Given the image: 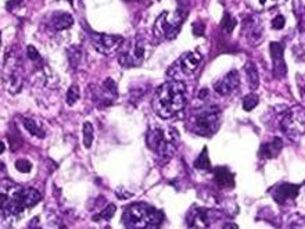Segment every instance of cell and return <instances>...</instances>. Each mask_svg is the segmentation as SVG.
<instances>
[{"label": "cell", "instance_id": "1", "mask_svg": "<svg viewBox=\"0 0 305 229\" xmlns=\"http://www.w3.org/2000/svg\"><path fill=\"white\" fill-rule=\"evenodd\" d=\"M186 107V85L182 81H169L160 85L153 96V110L162 120L179 115Z\"/></svg>", "mask_w": 305, "mask_h": 229}, {"label": "cell", "instance_id": "2", "mask_svg": "<svg viewBox=\"0 0 305 229\" xmlns=\"http://www.w3.org/2000/svg\"><path fill=\"white\" fill-rule=\"evenodd\" d=\"M122 221L128 229H158L164 221V214L146 203H135L126 208Z\"/></svg>", "mask_w": 305, "mask_h": 229}, {"label": "cell", "instance_id": "3", "mask_svg": "<svg viewBox=\"0 0 305 229\" xmlns=\"http://www.w3.org/2000/svg\"><path fill=\"white\" fill-rule=\"evenodd\" d=\"M146 143L150 150L157 153L164 160H169L179 145V132L172 127L156 125L149 129Z\"/></svg>", "mask_w": 305, "mask_h": 229}, {"label": "cell", "instance_id": "4", "mask_svg": "<svg viewBox=\"0 0 305 229\" xmlns=\"http://www.w3.org/2000/svg\"><path fill=\"white\" fill-rule=\"evenodd\" d=\"M30 207L25 199V189L9 181H0V214L5 217H18Z\"/></svg>", "mask_w": 305, "mask_h": 229}, {"label": "cell", "instance_id": "5", "mask_svg": "<svg viewBox=\"0 0 305 229\" xmlns=\"http://www.w3.org/2000/svg\"><path fill=\"white\" fill-rule=\"evenodd\" d=\"M221 125V111L216 106H207L196 110L190 117L189 127L200 136H212Z\"/></svg>", "mask_w": 305, "mask_h": 229}, {"label": "cell", "instance_id": "6", "mask_svg": "<svg viewBox=\"0 0 305 229\" xmlns=\"http://www.w3.org/2000/svg\"><path fill=\"white\" fill-rule=\"evenodd\" d=\"M185 16L180 12H164L154 23V35L161 41H172L179 34Z\"/></svg>", "mask_w": 305, "mask_h": 229}, {"label": "cell", "instance_id": "7", "mask_svg": "<svg viewBox=\"0 0 305 229\" xmlns=\"http://www.w3.org/2000/svg\"><path fill=\"white\" fill-rule=\"evenodd\" d=\"M3 82L7 91L13 95H17L23 88V67L14 50L7 53L3 67Z\"/></svg>", "mask_w": 305, "mask_h": 229}, {"label": "cell", "instance_id": "8", "mask_svg": "<svg viewBox=\"0 0 305 229\" xmlns=\"http://www.w3.org/2000/svg\"><path fill=\"white\" fill-rule=\"evenodd\" d=\"M280 127L283 133L291 139H298L305 135V109L301 106H294L288 109L283 118Z\"/></svg>", "mask_w": 305, "mask_h": 229}, {"label": "cell", "instance_id": "9", "mask_svg": "<svg viewBox=\"0 0 305 229\" xmlns=\"http://www.w3.org/2000/svg\"><path fill=\"white\" fill-rule=\"evenodd\" d=\"M201 61H203V56L198 52H186L180 56L179 60L174 63L168 70V77L175 78V81L192 77L193 74L197 71Z\"/></svg>", "mask_w": 305, "mask_h": 229}, {"label": "cell", "instance_id": "10", "mask_svg": "<svg viewBox=\"0 0 305 229\" xmlns=\"http://www.w3.org/2000/svg\"><path fill=\"white\" fill-rule=\"evenodd\" d=\"M147 53H149L147 39L138 35L135 41H132L129 48L125 49L120 56V64L124 67H138L147 57Z\"/></svg>", "mask_w": 305, "mask_h": 229}, {"label": "cell", "instance_id": "11", "mask_svg": "<svg viewBox=\"0 0 305 229\" xmlns=\"http://www.w3.org/2000/svg\"><path fill=\"white\" fill-rule=\"evenodd\" d=\"M90 41L97 52H100L103 55H113L124 45V38L120 35L99 34L93 31H90Z\"/></svg>", "mask_w": 305, "mask_h": 229}, {"label": "cell", "instance_id": "12", "mask_svg": "<svg viewBox=\"0 0 305 229\" xmlns=\"http://www.w3.org/2000/svg\"><path fill=\"white\" fill-rule=\"evenodd\" d=\"M92 89H93L92 97L99 106H110V104H113L114 100L118 96L117 84L110 78L106 79L102 85L92 86Z\"/></svg>", "mask_w": 305, "mask_h": 229}, {"label": "cell", "instance_id": "13", "mask_svg": "<svg viewBox=\"0 0 305 229\" xmlns=\"http://www.w3.org/2000/svg\"><path fill=\"white\" fill-rule=\"evenodd\" d=\"M187 229H207L209 225V211L201 207H193L186 217Z\"/></svg>", "mask_w": 305, "mask_h": 229}, {"label": "cell", "instance_id": "14", "mask_svg": "<svg viewBox=\"0 0 305 229\" xmlns=\"http://www.w3.org/2000/svg\"><path fill=\"white\" fill-rule=\"evenodd\" d=\"M240 85L239 73L236 70H232L230 73H227L222 79L214 84V89L216 93H219L221 96H227L230 93H233Z\"/></svg>", "mask_w": 305, "mask_h": 229}, {"label": "cell", "instance_id": "15", "mask_svg": "<svg viewBox=\"0 0 305 229\" xmlns=\"http://www.w3.org/2000/svg\"><path fill=\"white\" fill-rule=\"evenodd\" d=\"M299 187H301L299 185H294V183H281L273 189L272 193L273 200L279 204H286L298 196Z\"/></svg>", "mask_w": 305, "mask_h": 229}, {"label": "cell", "instance_id": "16", "mask_svg": "<svg viewBox=\"0 0 305 229\" xmlns=\"http://www.w3.org/2000/svg\"><path fill=\"white\" fill-rule=\"evenodd\" d=\"M243 34H245L247 37V41L250 45L252 46H257L259 43L262 42V37H263V30L262 25H261V21L258 19H248L243 24Z\"/></svg>", "mask_w": 305, "mask_h": 229}, {"label": "cell", "instance_id": "17", "mask_svg": "<svg viewBox=\"0 0 305 229\" xmlns=\"http://www.w3.org/2000/svg\"><path fill=\"white\" fill-rule=\"evenodd\" d=\"M270 57L273 63V73L277 78H283L286 75V63L283 60V45L277 42L270 43Z\"/></svg>", "mask_w": 305, "mask_h": 229}, {"label": "cell", "instance_id": "18", "mask_svg": "<svg viewBox=\"0 0 305 229\" xmlns=\"http://www.w3.org/2000/svg\"><path fill=\"white\" fill-rule=\"evenodd\" d=\"M59 218L53 212H43L32 218L28 223V229H59Z\"/></svg>", "mask_w": 305, "mask_h": 229}, {"label": "cell", "instance_id": "19", "mask_svg": "<svg viewBox=\"0 0 305 229\" xmlns=\"http://www.w3.org/2000/svg\"><path fill=\"white\" fill-rule=\"evenodd\" d=\"M214 181L219 187H233L234 186V175L226 168V167H216L214 174Z\"/></svg>", "mask_w": 305, "mask_h": 229}, {"label": "cell", "instance_id": "20", "mask_svg": "<svg viewBox=\"0 0 305 229\" xmlns=\"http://www.w3.org/2000/svg\"><path fill=\"white\" fill-rule=\"evenodd\" d=\"M281 147H283V140L280 138H275L268 143H263L259 150V156L262 158H275L279 153H280Z\"/></svg>", "mask_w": 305, "mask_h": 229}, {"label": "cell", "instance_id": "21", "mask_svg": "<svg viewBox=\"0 0 305 229\" xmlns=\"http://www.w3.org/2000/svg\"><path fill=\"white\" fill-rule=\"evenodd\" d=\"M23 124H24L25 129H27L31 135L36 136V138L43 139L45 136H46V131H45V128H43L42 124L36 120V118L24 117V118H23Z\"/></svg>", "mask_w": 305, "mask_h": 229}, {"label": "cell", "instance_id": "22", "mask_svg": "<svg viewBox=\"0 0 305 229\" xmlns=\"http://www.w3.org/2000/svg\"><path fill=\"white\" fill-rule=\"evenodd\" d=\"M286 0H247V5L254 12H266L276 6L283 5Z\"/></svg>", "mask_w": 305, "mask_h": 229}, {"label": "cell", "instance_id": "23", "mask_svg": "<svg viewBox=\"0 0 305 229\" xmlns=\"http://www.w3.org/2000/svg\"><path fill=\"white\" fill-rule=\"evenodd\" d=\"M72 24H74V19H72V16L67 14V13L59 14V16H56L52 20V27L56 31L68 30L70 27H72Z\"/></svg>", "mask_w": 305, "mask_h": 229}, {"label": "cell", "instance_id": "24", "mask_svg": "<svg viewBox=\"0 0 305 229\" xmlns=\"http://www.w3.org/2000/svg\"><path fill=\"white\" fill-rule=\"evenodd\" d=\"M244 71L245 75H247V81H248V85L251 86V89H257L259 86V75H258L257 67L252 61H248L244 66Z\"/></svg>", "mask_w": 305, "mask_h": 229}, {"label": "cell", "instance_id": "25", "mask_svg": "<svg viewBox=\"0 0 305 229\" xmlns=\"http://www.w3.org/2000/svg\"><path fill=\"white\" fill-rule=\"evenodd\" d=\"M93 138H95V128L92 125V122L86 121L84 124V145L86 149H90V146L93 143Z\"/></svg>", "mask_w": 305, "mask_h": 229}, {"label": "cell", "instance_id": "26", "mask_svg": "<svg viewBox=\"0 0 305 229\" xmlns=\"http://www.w3.org/2000/svg\"><path fill=\"white\" fill-rule=\"evenodd\" d=\"M194 167L197 169H205V171H209V169H211V163H209L207 147H204L203 151L200 153V156L197 157V160H196V163H194Z\"/></svg>", "mask_w": 305, "mask_h": 229}, {"label": "cell", "instance_id": "27", "mask_svg": "<svg viewBox=\"0 0 305 229\" xmlns=\"http://www.w3.org/2000/svg\"><path fill=\"white\" fill-rule=\"evenodd\" d=\"M258 103H259V97H258L255 93H248V95L244 96V99H243V109H244L245 111H251V110L257 107Z\"/></svg>", "mask_w": 305, "mask_h": 229}, {"label": "cell", "instance_id": "28", "mask_svg": "<svg viewBox=\"0 0 305 229\" xmlns=\"http://www.w3.org/2000/svg\"><path fill=\"white\" fill-rule=\"evenodd\" d=\"M284 229H305V218L299 215H293L287 219Z\"/></svg>", "mask_w": 305, "mask_h": 229}, {"label": "cell", "instance_id": "29", "mask_svg": "<svg viewBox=\"0 0 305 229\" xmlns=\"http://www.w3.org/2000/svg\"><path fill=\"white\" fill-rule=\"evenodd\" d=\"M115 211H117V207H115V205L108 204L97 217H95V221H108V219H111V218L114 217Z\"/></svg>", "mask_w": 305, "mask_h": 229}, {"label": "cell", "instance_id": "30", "mask_svg": "<svg viewBox=\"0 0 305 229\" xmlns=\"http://www.w3.org/2000/svg\"><path fill=\"white\" fill-rule=\"evenodd\" d=\"M236 24H237V21H236V19H233L230 14H225L223 16V20H222V23H221V27H222V30L225 31V32H232V31L234 30V27H236Z\"/></svg>", "mask_w": 305, "mask_h": 229}, {"label": "cell", "instance_id": "31", "mask_svg": "<svg viewBox=\"0 0 305 229\" xmlns=\"http://www.w3.org/2000/svg\"><path fill=\"white\" fill-rule=\"evenodd\" d=\"M78 99H79V88L77 85H72L71 88L68 89V92H67V97H66L67 103H68L70 106H74L75 103L78 102Z\"/></svg>", "mask_w": 305, "mask_h": 229}, {"label": "cell", "instance_id": "32", "mask_svg": "<svg viewBox=\"0 0 305 229\" xmlns=\"http://www.w3.org/2000/svg\"><path fill=\"white\" fill-rule=\"evenodd\" d=\"M16 168H17L20 172L28 174L31 169H32V164H31L28 160H18L17 163H16Z\"/></svg>", "mask_w": 305, "mask_h": 229}, {"label": "cell", "instance_id": "33", "mask_svg": "<svg viewBox=\"0 0 305 229\" xmlns=\"http://www.w3.org/2000/svg\"><path fill=\"white\" fill-rule=\"evenodd\" d=\"M270 25H272L273 30H281L286 25V20H284L283 16H276L275 19L270 21Z\"/></svg>", "mask_w": 305, "mask_h": 229}, {"label": "cell", "instance_id": "34", "mask_svg": "<svg viewBox=\"0 0 305 229\" xmlns=\"http://www.w3.org/2000/svg\"><path fill=\"white\" fill-rule=\"evenodd\" d=\"M28 57H30L32 61H34V60L41 61V56H39L38 50H36L34 46H28Z\"/></svg>", "mask_w": 305, "mask_h": 229}, {"label": "cell", "instance_id": "35", "mask_svg": "<svg viewBox=\"0 0 305 229\" xmlns=\"http://www.w3.org/2000/svg\"><path fill=\"white\" fill-rule=\"evenodd\" d=\"M193 34H194L196 37H200V35H203V34H204V24H203V23H201V24H198V23L193 24Z\"/></svg>", "mask_w": 305, "mask_h": 229}, {"label": "cell", "instance_id": "36", "mask_svg": "<svg viewBox=\"0 0 305 229\" xmlns=\"http://www.w3.org/2000/svg\"><path fill=\"white\" fill-rule=\"evenodd\" d=\"M222 229H239V226H237V225H236V223H233V222H227V223H225V225H223V228Z\"/></svg>", "mask_w": 305, "mask_h": 229}, {"label": "cell", "instance_id": "37", "mask_svg": "<svg viewBox=\"0 0 305 229\" xmlns=\"http://www.w3.org/2000/svg\"><path fill=\"white\" fill-rule=\"evenodd\" d=\"M207 95H208V91H207V89H203V91L198 93V97H200V99H204V97H207Z\"/></svg>", "mask_w": 305, "mask_h": 229}, {"label": "cell", "instance_id": "38", "mask_svg": "<svg viewBox=\"0 0 305 229\" xmlns=\"http://www.w3.org/2000/svg\"><path fill=\"white\" fill-rule=\"evenodd\" d=\"M5 149H6V146H5V143H3V142H0V154H2L3 151H5Z\"/></svg>", "mask_w": 305, "mask_h": 229}, {"label": "cell", "instance_id": "39", "mask_svg": "<svg viewBox=\"0 0 305 229\" xmlns=\"http://www.w3.org/2000/svg\"><path fill=\"white\" fill-rule=\"evenodd\" d=\"M125 2H144V3H147L149 0H125Z\"/></svg>", "mask_w": 305, "mask_h": 229}]
</instances>
